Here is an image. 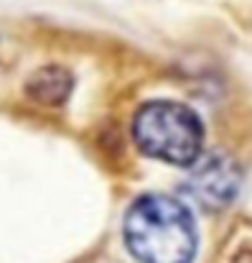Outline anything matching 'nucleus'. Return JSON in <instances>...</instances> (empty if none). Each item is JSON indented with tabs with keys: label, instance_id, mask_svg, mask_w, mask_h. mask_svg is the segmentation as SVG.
I'll list each match as a JSON object with an SVG mask.
<instances>
[{
	"label": "nucleus",
	"instance_id": "f257e3e1",
	"mask_svg": "<svg viewBox=\"0 0 252 263\" xmlns=\"http://www.w3.org/2000/svg\"><path fill=\"white\" fill-rule=\"evenodd\" d=\"M122 238L140 263H191L199 246L188 207L161 192L143 194L130 204Z\"/></svg>",
	"mask_w": 252,
	"mask_h": 263
},
{
	"label": "nucleus",
	"instance_id": "f03ea898",
	"mask_svg": "<svg viewBox=\"0 0 252 263\" xmlns=\"http://www.w3.org/2000/svg\"><path fill=\"white\" fill-rule=\"evenodd\" d=\"M133 141L145 156L173 166H194L204 148V123L181 102L153 100L138 107L133 118Z\"/></svg>",
	"mask_w": 252,
	"mask_h": 263
},
{
	"label": "nucleus",
	"instance_id": "7ed1b4c3",
	"mask_svg": "<svg viewBox=\"0 0 252 263\" xmlns=\"http://www.w3.org/2000/svg\"><path fill=\"white\" fill-rule=\"evenodd\" d=\"M242 176L237 164L224 154L199 159L183 181V192L204 210H224L240 194Z\"/></svg>",
	"mask_w": 252,
	"mask_h": 263
},
{
	"label": "nucleus",
	"instance_id": "20e7f679",
	"mask_svg": "<svg viewBox=\"0 0 252 263\" xmlns=\"http://www.w3.org/2000/svg\"><path fill=\"white\" fill-rule=\"evenodd\" d=\"M23 89L41 107H64L74 92V74L61 64H44L26 77Z\"/></svg>",
	"mask_w": 252,
	"mask_h": 263
},
{
	"label": "nucleus",
	"instance_id": "39448f33",
	"mask_svg": "<svg viewBox=\"0 0 252 263\" xmlns=\"http://www.w3.org/2000/svg\"><path fill=\"white\" fill-rule=\"evenodd\" d=\"M232 263H252V251H240V253L232 258Z\"/></svg>",
	"mask_w": 252,
	"mask_h": 263
}]
</instances>
